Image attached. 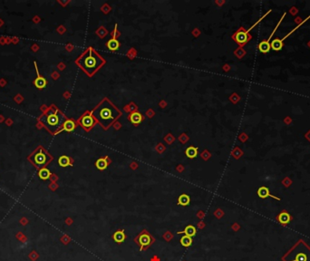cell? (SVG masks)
Here are the masks:
<instances>
[{"mask_svg":"<svg viewBox=\"0 0 310 261\" xmlns=\"http://www.w3.org/2000/svg\"><path fill=\"white\" fill-rule=\"evenodd\" d=\"M119 115H121V112L107 99H104L93 112V116L105 129H107Z\"/></svg>","mask_w":310,"mask_h":261,"instance_id":"cell-1","label":"cell"},{"mask_svg":"<svg viewBox=\"0 0 310 261\" xmlns=\"http://www.w3.org/2000/svg\"><path fill=\"white\" fill-rule=\"evenodd\" d=\"M77 65L88 75H93L103 64V59L93 48H88L77 60Z\"/></svg>","mask_w":310,"mask_h":261,"instance_id":"cell-2","label":"cell"},{"mask_svg":"<svg viewBox=\"0 0 310 261\" xmlns=\"http://www.w3.org/2000/svg\"><path fill=\"white\" fill-rule=\"evenodd\" d=\"M65 115L55 106H52L40 118V122L52 133L59 132L66 122Z\"/></svg>","mask_w":310,"mask_h":261,"instance_id":"cell-3","label":"cell"},{"mask_svg":"<svg viewBox=\"0 0 310 261\" xmlns=\"http://www.w3.org/2000/svg\"><path fill=\"white\" fill-rule=\"evenodd\" d=\"M282 261H310V247L299 240L283 257Z\"/></svg>","mask_w":310,"mask_h":261,"instance_id":"cell-4","label":"cell"},{"mask_svg":"<svg viewBox=\"0 0 310 261\" xmlns=\"http://www.w3.org/2000/svg\"><path fill=\"white\" fill-rule=\"evenodd\" d=\"M51 159L52 157L48 154V152L42 147H39L29 157V160L33 162L34 165L38 167V168H41V167H44L45 165H46L51 161Z\"/></svg>","mask_w":310,"mask_h":261,"instance_id":"cell-5","label":"cell"},{"mask_svg":"<svg viewBox=\"0 0 310 261\" xmlns=\"http://www.w3.org/2000/svg\"><path fill=\"white\" fill-rule=\"evenodd\" d=\"M310 18V16L307 17V18H306L304 21H303V22H301V24H299L296 27H295L294 29H292V31H291V32H289V34H287L286 36H284L282 39H279V38H277V39H274V40H272V42H271V43H270V47L274 50V51H280L281 49H282V47H283V41L286 38V37H288V36H289L293 32H294V31L295 30H296L299 26H301V25H303L305 22H306V21L308 20Z\"/></svg>","mask_w":310,"mask_h":261,"instance_id":"cell-6","label":"cell"},{"mask_svg":"<svg viewBox=\"0 0 310 261\" xmlns=\"http://www.w3.org/2000/svg\"><path fill=\"white\" fill-rule=\"evenodd\" d=\"M285 15L286 14H284L283 16H282V17H281V19H280V21H279V24H277V26H276V28L274 29V31H273V32H272V34L270 35V36H269V38L268 39V40H265V41H262L261 42V43L259 45V51L260 52H262V53H268V52H269V50H270V44H269V40L271 39V37L273 36V35L275 34V32H276V30H277V27H279V24L282 22V20H283V18H284V16H285Z\"/></svg>","mask_w":310,"mask_h":261,"instance_id":"cell-7","label":"cell"},{"mask_svg":"<svg viewBox=\"0 0 310 261\" xmlns=\"http://www.w3.org/2000/svg\"><path fill=\"white\" fill-rule=\"evenodd\" d=\"M249 38H250V36L248 34L247 31L243 30V28H240L239 32H237V34L234 36V39L237 41L238 44H239L241 46L247 43V42L249 40Z\"/></svg>","mask_w":310,"mask_h":261,"instance_id":"cell-8","label":"cell"},{"mask_svg":"<svg viewBox=\"0 0 310 261\" xmlns=\"http://www.w3.org/2000/svg\"><path fill=\"white\" fill-rule=\"evenodd\" d=\"M34 64H35V65H36V73H37V78H36V79L35 80V82H34L35 85H36V87H37V88H39V89L45 88V87L46 86V80L39 75V72H38V69H37V65H36V63L35 62Z\"/></svg>","mask_w":310,"mask_h":261,"instance_id":"cell-9","label":"cell"},{"mask_svg":"<svg viewBox=\"0 0 310 261\" xmlns=\"http://www.w3.org/2000/svg\"><path fill=\"white\" fill-rule=\"evenodd\" d=\"M258 195H259V198H261V199H265V198L271 197V198H273V199H276V200H279V201L280 200L279 198H277L276 196L270 194L269 188H267V187H260L259 189V191H258Z\"/></svg>","mask_w":310,"mask_h":261,"instance_id":"cell-10","label":"cell"},{"mask_svg":"<svg viewBox=\"0 0 310 261\" xmlns=\"http://www.w3.org/2000/svg\"><path fill=\"white\" fill-rule=\"evenodd\" d=\"M93 123H94V120H93V116H91V115H85L81 119L82 126H83L84 129H86V130H89L93 125Z\"/></svg>","mask_w":310,"mask_h":261,"instance_id":"cell-11","label":"cell"},{"mask_svg":"<svg viewBox=\"0 0 310 261\" xmlns=\"http://www.w3.org/2000/svg\"><path fill=\"white\" fill-rule=\"evenodd\" d=\"M277 220L282 225H286L291 221V216L286 211L281 212L279 216H277Z\"/></svg>","mask_w":310,"mask_h":261,"instance_id":"cell-12","label":"cell"},{"mask_svg":"<svg viewBox=\"0 0 310 261\" xmlns=\"http://www.w3.org/2000/svg\"><path fill=\"white\" fill-rule=\"evenodd\" d=\"M38 176H39V178L41 179V180H48L49 178H50V176H51V172H50V171L48 170V169H46V168H43V169H41L40 171H39V172H38Z\"/></svg>","mask_w":310,"mask_h":261,"instance_id":"cell-13","label":"cell"},{"mask_svg":"<svg viewBox=\"0 0 310 261\" xmlns=\"http://www.w3.org/2000/svg\"><path fill=\"white\" fill-rule=\"evenodd\" d=\"M74 128H76V123L71 120H66L63 126V130L66 132H72L74 130Z\"/></svg>","mask_w":310,"mask_h":261,"instance_id":"cell-14","label":"cell"},{"mask_svg":"<svg viewBox=\"0 0 310 261\" xmlns=\"http://www.w3.org/2000/svg\"><path fill=\"white\" fill-rule=\"evenodd\" d=\"M113 239L117 243H121V242L124 241L125 235H124L123 231H117V232H115L114 235H113Z\"/></svg>","mask_w":310,"mask_h":261,"instance_id":"cell-15","label":"cell"},{"mask_svg":"<svg viewBox=\"0 0 310 261\" xmlns=\"http://www.w3.org/2000/svg\"><path fill=\"white\" fill-rule=\"evenodd\" d=\"M192 243V239L191 237H189L187 235L183 236L182 238H180V244L182 245L183 247H190Z\"/></svg>","mask_w":310,"mask_h":261,"instance_id":"cell-16","label":"cell"},{"mask_svg":"<svg viewBox=\"0 0 310 261\" xmlns=\"http://www.w3.org/2000/svg\"><path fill=\"white\" fill-rule=\"evenodd\" d=\"M58 163L61 167H67L70 165V159L67 156H61L59 158Z\"/></svg>","mask_w":310,"mask_h":261,"instance_id":"cell-17","label":"cell"},{"mask_svg":"<svg viewBox=\"0 0 310 261\" xmlns=\"http://www.w3.org/2000/svg\"><path fill=\"white\" fill-rule=\"evenodd\" d=\"M140 243L142 246H148L150 243H151V238L150 236H148L147 234H143L140 237Z\"/></svg>","mask_w":310,"mask_h":261,"instance_id":"cell-18","label":"cell"},{"mask_svg":"<svg viewBox=\"0 0 310 261\" xmlns=\"http://www.w3.org/2000/svg\"><path fill=\"white\" fill-rule=\"evenodd\" d=\"M190 203V197L186 194H183V195H180V198H179V204L180 205H182V206H186V205H189Z\"/></svg>","mask_w":310,"mask_h":261,"instance_id":"cell-19","label":"cell"},{"mask_svg":"<svg viewBox=\"0 0 310 261\" xmlns=\"http://www.w3.org/2000/svg\"><path fill=\"white\" fill-rule=\"evenodd\" d=\"M108 47H109L110 50H113V51L117 50V49H118V47H119V42L117 40H115V39L110 40L108 42Z\"/></svg>","mask_w":310,"mask_h":261,"instance_id":"cell-20","label":"cell"},{"mask_svg":"<svg viewBox=\"0 0 310 261\" xmlns=\"http://www.w3.org/2000/svg\"><path fill=\"white\" fill-rule=\"evenodd\" d=\"M197 151L198 150L194 147H189L186 151V154L189 158H194L197 156Z\"/></svg>","mask_w":310,"mask_h":261,"instance_id":"cell-21","label":"cell"},{"mask_svg":"<svg viewBox=\"0 0 310 261\" xmlns=\"http://www.w3.org/2000/svg\"><path fill=\"white\" fill-rule=\"evenodd\" d=\"M184 233L189 236V237H193L195 234H196V228L193 227V226H188L185 230H184Z\"/></svg>","mask_w":310,"mask_h":261,"instance_id":"cell-22","label":"cell"},{"mask_svg":"<svg viewBox=\"0 0 310 261\" xmlns=\"http://www.w3.org/2000/svg\"><path fill=\"white\" fill-rule=\"evenodd\" d=\"M131 121L133 123H139L142 121V115L139 112H133L131 115Z\"/></svg>","mask_w":310,"mask_h":261,"instance_id":"cell-23","label":"cell"},{"mask_svg":"<svg viewBox=\"0 0 310 261\" xmlns=\"http://www.w3.org/2000/svg\"><path fill=\"white\" fill-rule=\"evenodd\" d=\"M96 167H97L99 170H104V169H106V167H107V161H106V160H104V159H100L97 162H96Z\"/></svg>","mask_w":310,"mask_h":261,"instance_id":"cell-24","label":"cell"}]
</instances>
